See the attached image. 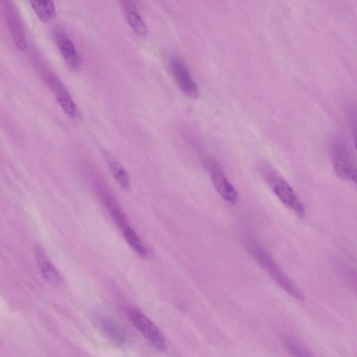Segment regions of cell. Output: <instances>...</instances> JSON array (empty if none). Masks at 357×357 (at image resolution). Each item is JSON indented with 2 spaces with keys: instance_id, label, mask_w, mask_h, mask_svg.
Here are the masks:
<instances>
[{
  "instance_id": "obj_4",
  "label": "cell",
  "mask_w": 357,
  "mask_h": 357,
  "mask_svg": "<svg viewBox=\"0 0 357 357\" xmlns=\"http://www.w3.org/2000/svg\"><path fill=\"white\" fill-rule=\"evenodd\" d=\"M129 320L137 331L160 351L166 349V340L159 328L142 311L130 308L127 312Z\"/></svg>"
},
{
  "instance_id": "obj_1",
  "label": "cell",
  "mask_w": 357,
  "mask_h": 357,
  "mask_svg": "<svg viewBox=\"0 0 357 357\" xmlns=\"http://www.w3.org/2000/svg\"><path fill=\"white\" fill-rule=\"evenodd\" d=\"M244 245L258 264L284 291L299 301H305L301 291L283 272L270 252L255 236L246 234L244 237Z\"/></svg>"
},
{
  "instance_id": "obj_12",
  "label": "cell",
  "mask_w": 357,
  "mask_h": 357,
  "mask_svg": "<svg viewBox=\"0 0 357 357\" xmlns=\"http://www.w3.org/2000/svg\"><path fill=\"white\" fill-rule=\"evenodd\" d=\"M100 325L104 334L114 344L122 346L126 342V334L122 328L110 318L103 317L100 320Z\"/></svg>"
},
{
  "instance_id": "obj_6",
  "label": "cell",
  "mask_w": 357,
  "mask_h": 357,
  "mask_svg": "<svg viewBox=\"0 0 357 357\" xmlns=\"http://www.w3.org/2000/svg\"><path fill=\"white\" fill-rule=\"evenodd\" d=\"M169 68L181 91L190 98H196L198 87L184 61L177 56H172L169 60Z\"/></svg>"
},
{
  "instance_id": "obj_15",
  "label": "cell",
  "mask_w": 357,
  "mask_h": 357,
  "mask_svg": "<svg viewBox=\"0 0 357 357\" xmlns=\"http://www.w3.org/2000/svg\"><path fill=\"white\" fill-rule=\"evenodd\" d=\"M111 172L123 189H128L130 187L129 176L123 167L116 160L109 162Z\"/></svg>"
},
{
  "instance_id": "obj_9",
  "label": "cell",
  "mask_w": 357,
  "mask_h": 357,
  "mask_svg": "<svg viewBox=\"0 0 357 357\" xmlns=\"http://www.w3.org/2000/svg\"><path fill=\"white\" fill-rule=\"evenodd\" d=\"M53 35L56 46L66 61L72 68H78L80 66L81 60L71 39L59 30L55 31Z\"/></svg>"
},
{
  "instance_id": "obj_10",
  "label": "cell",
  "mask_w": 357,
  "mask_h": 357,
  "mask_svg": "<svg viewBox=\"0 0 357 357\" xmlns=\"http://www.w3.org/2000/svg\"><path fill=\"white\" fill-rule=\"evenodd\" d=\"M36 262L43 278L50 284L55 287L62 284L63 279L51 262L44 250L37 247L35 250Z\"/></svg>"
},
{
  "instance_id": "obj_3",
  "label": "cell",
  "mask_w": 357,
  "mask_h": 357,
  "mask_svg": "<svg viewBox=\"0 0 357 357\" xmlns=\"http://www.w3.org/2000/svg\"><path fill=\"white\" fill-rule=\"evenodd\" d=\"M331 155L337 176L357 185V163L342 139L338 137L333 140Z\"/></svg>"
},
{
  "instance_id": "obj_7",
  "label": "cell",
  "mask_w": 357,
  "mask_h": 357,
  "mask_svg": "<svg viewBox=\"0 0 357 357\" xmlns=\"http://www.w3.org/2000/svg\"><path fill=\"white\" fill-rule=\"evenodd\" d=\"M43 79L46 84L54 93L58 103L63 112L70 118L77 114L76 105L67 88L53 72L46 70L43 73Z\"/></svg>"
},
{
  "instance_id": "obj_8",
  "label": "cell",
  "mask_w": 357,
  "mask_h": 357,
  "mask_svg": "<svg viewBox=\"0 0 357 357\" xmlns=\"http://www.w3.org/2000/svg\"><path fill=\"white\" fill-rule=\"evenodd\" d=\"M2 4L13 40L19 50H24L27 44L20 14L13 1H3Z\"/></svg>"
},
{
  "instance_id": "obj_18",
  "label": "cell",
  "mask_w": 357,
  "mask_h": 357,
  "mask_svg": "<svg viewBox=\"0 0 357 357\" xmlns=\"http://www.w3.org/2000/svg\"><path fill=\"white\" fill-rule=\"evenodd\" d=\"M348 276L354 282V285L357 287V273L351 269L348 270Z\"/></svg>"
},
{
  "instance_id": "obj_14",
  "label": "cell",
  "mask_w": 357,
  "mask_h": 357,
  "mask_svg": "<svg viewBox=\"0 0 357 357\" xmlns=\"http://www.w3.org/2000/svg\"><path fill=\"white\" fill-rule=\"evenodd\" d=\"M124 238L129 245L141 257L147 255V250L136 232L129 225H126L121 229Z\"/></svg>"
},
{
  "instance_id": "obj_13",
  "label": "cell",
  "mask_w": 357,
  "mask_h": 357,
  "mask_svg": "<svg viewBox=\"0 0 357 357\" xmlns=\"http://www.w3.org/2000/svg\"><path fill=\"white\" fill-rule=\"evenodd\" d=\"M32 8L35 10L38 17L43 22H47L53 18L56 10L54 3L52 1L37 0L30 1Z\"/></svg>"
},
{
  "instance_id": "obj_5",
  "label": "cell",
  "mask_w": 357,
  "mask_h": 357,
  "mask_svg": "<svg viewBox=\"0 0 357 357\" xmlns=\"http://www.w3.org/2000/svg\"><path fill=\"white\" fill-rule=\"evenodd\" d=\"M204 162L217 192L229 204H236L238 198V192L228 180L220 164L209 156L204 157Z\"/></svg>"
},
{
  "instance_id": "obj_16",
  "label": "cell",
  "mask_w": 357,
  "mask_h": 357,
  "mask_svg": "<svg viewBox=\"0 0 357 357\" xmlns=\"http://www.w3.org/2000/svg\"><path fill=\"white\" fill-rule=\"evenodd\" d=\"M347 111L354 142L357 150V105L354 103H349Z\"/></svg>"
},
{
  "instance_id": "obj_2",
  "label": "cell",
  "mask_w": 357,
  "mask_h": 357,
  "mask_svg": "<svg viewBox=\"0 0 357 357\" xmlns=\"http://www.w3.org/2000/svg\"><path fill=\"white\" fill-rule=\"evenodd\" d=\"M262 172L280 201L298 216L304 215L305 207L289 183L269 167H264Z\"/></svg>"
},
{
  "instance_id": "obj_17",
  "label": "cell",
  "mask_w": 357,
  "mask_h": 357,
  "mask_svg": "<svg viewBox=\"0 0 357 357\" xmlns=\"http://www.w3.org/2000/svg\"><path fill=\"white\" fill-rule=\"evenodd\" d=\"M285 345L292 357H312L303 347L291 340H286Z\"/></svg>"
},
{
  "instance_id": "obj_11",
  "label": "cell",
  "mask_w": 357,
  "mask_h": 357,
  "mask_svg": "<svg viewBox=\"0 0 357 357\" xmlns=\"http://www.w3.org/2000/svg\"><path fill=\"white\" fill-rule=\"evenodd\" d=\"M120 4L125 18L132 29L137 36L145 37L148 33V27L135 3L132 1H121Z\"/></svg>"
}]
</instances>
